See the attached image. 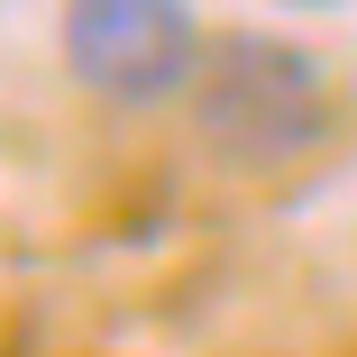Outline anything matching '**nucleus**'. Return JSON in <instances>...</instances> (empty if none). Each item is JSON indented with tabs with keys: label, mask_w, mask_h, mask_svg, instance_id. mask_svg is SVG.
Masks as SVG:
<instances>
[{
	"label": "nucleus",
	"mask_w": 357,
	"mask_h": 357,
	"mask_svg": "<svg viewBox=\"0 0 357 357\" xmlns=\"http://www.w3.org/2000/svg\"><path fill=\"white\" fill-rule=\"evenodd\" d=\"M183 101H192L202 156L229 165V174H294L339 128V92L321 74V55L294 37H257V28L211 46Z\"/></svg>",
	"instance_id": "obj_1"
},
{
	"label": "nucleus",
	"mask_w": 357,
	"mask_h": 357,
	"mask_svg": "<svg viewBox=\"0 0 357 357\" xmlns=\"http://www.w3.org/2000/svg\"><path fill=\"white\" fill-rule=\"evenodd\" d=\"M55 46H64V74L110 110H156V101L192 92L202 55H211L192 0H64Z\"/></svg>",
	"instance_id": "obj_2"
},
{
	"label": "nucleus",
	"mask_w": 357,
	"mask_h": 357,
	"mask_svg": "<svg viewBox=\"0 0 357 357\" xmlns=\"http://www.w3.org/2000/svg\"><path fill=\"white\" fill-rule=\"evenodd\" d=\"M284 10H348V0H284Z\"/></svg>",
	"instance_id": "obj_3"
}]
</instances>
